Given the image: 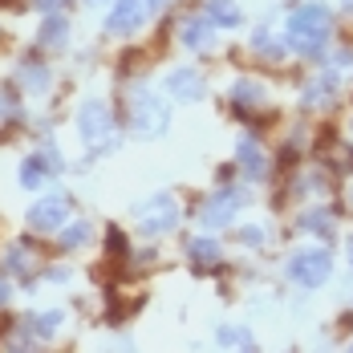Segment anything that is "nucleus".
<instances>
[{"instance_id": "obj_1", "label": "nucleus", "mask_w": 353, "mask_h": 353, "mask_svg": "<svg viewBox=\"0 0 353 353\" xmlns=\"http://www.w3.org/2000/svg\"><path fill=\"white\" fill-rule=\"evenodd\" d=\"M329 29H333V17H329L325 4H301L288 17V49H296L305 57H317L329 45Z\"/></svg>"}, {"instance_id": "obj_2", "label": "nucleus", "mask_w": 353, "mask_h": 353, "mask_svg": "<svg viewBox=\"0 0 353 353\" xmlns=\"http://www.w3.org/2000/svg\"><path fill=\"white\" fill-rule=\"evenodd\" d=\"M130 126L139 139H159L167 126H171V110L167 102H159L150 90H134V102H130Z\"/></svg>"}, {"instance_id": "obj_3", "label": "nucleus", "mask_w": 353, "mask_h": 353, "mask_svg": "<svg viewBox=\"0 0 353 353\" xmlns=\"http://www.w3.org/2000/svg\"><path fill=\"white\" fill-rule=\"evenodd\" d=\"M284 272H288V281H296L301 288H321L329 281V272H333V256L325 248H301V252L288 256Z\"/></svg>"}, {"instance_id": "obj_4", "label": "nucleus", "mask_w": 353, "mask_h": 353, "mask_svg": "<svg viewBox=\"0 0 353 353\" xmlns=\"http://www.w3.org/2000/svg\"><path fill=\"white\" fill-rule=\"evenodd\" d=\"M77 130H81V139L85 142H98L102 150L110 146V134H114V114L102 98H90V102H81L77 110Z\"/></svg>"}, {"instance_id": "obj_5", "label": "nucleus", "mask_w": 353, "mask_h": 353, "mask_svg": "<svg viewBox=\"0 0 353 353\" xmlns=\"http://www.w3.org/2000/svg\"><path fill=\"white\" fill-rule=\"evenodd\" d=\"M244 191L240 187H223V191H215L212 199L203 203V212H199V219H203V228L208 232H215V228H223V223H232V215L244 208Z\"/></svg>"}, {"instance_id": "obj_6", "label": "nucleus", "mask_w": 353, "mask_h": 353, "mask_svg": "<svg viewBox=\"0 0 353 353\" xmlns=\"http://www.w3.org/2000/svg\"><path fill=\"white\" fill-rule=\"evenodd\" d=\"M150 17V4L146 0H114L106 17V33L110 37H130L142 29V21Z\"/></svg>"}, {"instance_id": "obj_7", "label": "nucleus", "mask_w": 353, "mask_h": 353, "mask_svg": "<svg viewBox=\"0 0 353 353\" xmlns=\"http://www.w3.org/2000/svg\"><path fill=\"white\" fill-rule=\"evenodd\" d=\"M70 219V199L65 195H45L29 208V228L33 232H61Z\"/></svg>"}, {"instance_id": "obj_8", "label": "nucleus", "mask_w": 353, "mask_h": 353, "mask_svg": "<svg viewBox=\"0 0 353 353\" xmlns=\"http://www.w3.org/2000/svg\"><path fill=\"white\" fill-rule=\"evenodd\" d=\"M179 223V208L171 195H154L146 208H142V232L146 236H163V232H171Z\"/></svg>"}, {"instance_id": "obj_9", "label": "nucleus", "mask_w": 353, "mask_h": 353, "mask_svg": "<svg viewBox=\"0 0 353 353\" xmlns=\"http://www.w3.org/2000/svg\"><path fill=\"white\" fill-rule=\"evenodd\" d=\"M49 171H61V154L57 150H37L29 154L25 163H21V187H41V179L49 175Z\"/></svg>"}, {"instance_id": "obj_10", "label": "nucleus", "mask_w": 353, "mask_h": 353, "mask_svg": "<svg viewBox=\"0 0 353 353\" xmlns=\"http://www.w3.org/2000/svg\"><path fill=\"white\" fill-rule=\"evenodd\" d=\"M167 90L183 98V102H199L203 94H208V81H203V73L199 70H175L167 77Z\"/></svg>"}, {"instance_id": "obj_11", "label": "nucleus", "mask_w": 353, "mask_h": 353, "mask_svg": "<svg viewBox=\"0 0 353 353\" xmlns=\"http://www.w3.org/2000/svg\"><path fill=\"white\" fill-rule=\"evenodd\" d=\"M236 154H240V171H244L252 183H260V179L268 175V154L260 150V142L252 139H240V146H236Z\"/></svg>"}, {"instance_id": "obj_12", "label": "nucleus", "mask_w": 353, "mask_h": 353, "mask_svg": "<svg viewBox=\"0 0 353 353\" xmlns=\"http://www.w3.org/2000/svg\"><path fill=\"white\" fill-rule=\"evenodd\" d=\"M41 49H65L70 45V21L57 17V12H45V25H41Z\"/></svg>"}, {"instance_id": "obj_13", "label": "nucleus", "mask_w": 353, "mask_h": 353, "mask_svg": "<svg viewBox=\"0 0 353 353\" xmlns=\"http://www.w3.org/2000/svg\"><path fill=\"white\" fill-rule=\"evenodd\" d=\"M179 41L187 49H208L212 45V21H199V17H187L179 25Z\"/></svg>"}, {"instance_id": "obj_14", "label": "nucleus", "mask_w": 353, "mask_h": 353, "mask_svg": "<svg viewBox=\"0 0 353 353\" xmlns=\"http://www.w3.org/2000/svg\"><path fill=\"white\" fill-rule=\"evenodd\" d=\"M333 90H337V73H317V81H309V90H305V106H325L333 98Z\"/></svg>"}, {"instance_id": "obj_15", "label": "nucleus", "mask_w": 353, "mask_h": 353, "mask_svg": "<svg viewBox=\"0 0 353 353\" xmlns=\"http://www.w3.org/2000/svg\"><path fill=\"white\" fill-rule=\"evenodd\" d=\"M187 252H191V260H195L199 268H215V264H219V244L208 240V236H191V240H187Z\"/></svg>"}, {"instance_id": "obj_16", "label": "nucleus", "mask_w": 353, "mask_h": 353, "mask_svg": "<svg viewBox=\"0 0 353 353\" xmlns=\"http://www.w3.org/2000/svg\"><path fill=\"white\" fill-rule=\"evenodd\" d=\"M208 21L219 25V29H236V25H240V8H236V0H208Z\"/></svg>"}, {"instance_id": "obj_17", "label": "nucleus", "mask_w": 353, "mask_h": 353, "mask_svg": "<svg viewBox=\"0 0 353 353\" xmlns=\"http://www.w3.org/2000/svg\"><path fill=\"white\" fill-rule=\"evenodd\" d=\"M17 81H21L29 94H41V90L49 85V70H45L41 61H25V65H21V73H17Z\"/></svg>"}, {"instance_id": "obj_18", "label": "nucleus", "mask_w": 353, "mask_h": 353, "mask_svg": "<svg viewBox=\"0 0 353 353\" xmlns=\"http://www.w3.org/2000/svg\"><path fill=\"white\" fill-rule=\"evenodd\" d=\"M232 98H236L240 110H256L264 102V85H260V81H236V85H232Z\"/></svg>"}, {"instance_id": "obj_19", "label": "nucleus", "mask_w": 353, "mask_h": 353, "mask_svg": "<svg viewBox=\"0 0 353 353\" xmlns=\"http://www.w3.org/2000/svg\"><path fill=\"white\" fill-rule=\"evenodd\" d=\"M296 223H301V232H313V236H329L333 232V215L325 212V208H309Z\"/></svg>"}, {"instance_id": "obj_20", "label": "nucleus", "mask_w": 353, "mask_h": 353, "mask_svg": "<svg viewBox=\"0 0 353 353\" xmlns=\"http://www.w3.org/2000/svg\"><path fill=\"white\" fill-rule=\"evenodd\" d=\"M215 341H219V345H236V350H252V345H256V341H252V333L236 329V325L219 329V333H215Z\"/></svg>"}, {"instance_id": "obj_21", "label": "nucleus", "mask_w": 353, "mask_h": 353, "mask_svg": "<svg viewBox=\"0 0 353 353\" xmlns=\"http://www.w3.org/2000/svg\"><path fill=\"white\" fill-rule=\"evenodd\" d=\"M252 49H256V53H268V57H284L288 37H284V41H272V33H256L252 37Z\"/></svg>"}, {"instance_id": "obj_22", "label": "nucleus", "mask_w": 353, "mask_h": 353, "mask_svg": "<svg viewBox=\"0 0 353 353\" xmlns=\"http://www.w3.org/2000/svg\"><path fill=\"white\" fill-rule=\"evenodd\" d=\"M90 232H94L90 223H70V228L57 236V244H61V248H81L85 240H90Z\"/></svg>"}, {"instance_id": "obj_23", "label": "nucleus", "mask_w": 353, "mask_h": 353, "mask_svg": "<svg viewBox=\"0 0 353 353\" xmlns=\"http://www.w3.org/2000/svg\"><path fill=\"white\" fill-rule=\"evenodd\" d=\"M61 321H65L61 313H41V317H33V325H37V333H41V337H53Z\"/></svg>"}, {"instance_id": "obj_24", "label": "nucleus", "mask_w": 353, "mask_h": 353, "mask_svg": "<svg viewBox=\"0 0 353 353\" xmlns=\"http://www.w3.org/2000/svg\"><path fill=\"white\" fill-rule=\"evenodd\" d=\"M4 264H8V272H29V252H21V248H12V252L4 256Z\"/></svg>"}, {"instance_id": "obj_25", "label": "nucleus", "mask_w": 353, "mask_h": 353, "mask_svg": "<svg viewBox=\"0 0 353 353\" xmlns=\"http://www.w3.org/2000/svg\"><path fill=\"white\" fill-rule=\"evenodd\" d=\"M240 240L252 244V248H260V244H264V228H244V232H240Z\"/></svg>"}, {"instance_id": "obj_26", "label": "nucleus", "mask_w": 353, "mask_h": 353, "mask_svg": "<svg viewBox=\"0 0 353 353\" xmlns=\"http://www.w3.org/2000/svg\"><path fill=\"white\" fill-rule=\"evenodd\" d=\"M70 0H33V8H41V12H61Z\"/></svg>"}, {"instance_id": "obj_27", "label": "nucleus", "mask_w": 353, "mask_h": 353, "mask_svg": "<svg viewBox=\"0 0 353 353\" xmlns=\"http://www.w3.org/2000/svg\"><path fill=\"white\" fill-rule=\"evenodd\" d=\"M8 301V284H4V276H0V305Z\"/></svg>"}, {"instance_id": "obj_28", "label": "nucleus", "mask_w": 353, "mask_h": 353, "mask_svg": "<svg viewBox=\"0 0 353 353\" xmlns=\"http://www.w3.org/2000/svg\"><path fill=\"white\" fill-rule=\"evenodd\" d=\"M350 268H353V240H350Z\"/></svg>"}, {"instance_id": "obj_29", "label": "nucleus", "mask_w": 353, "mask_h": 353, "mask_svg": "<svg viewBox=\"0 0 353 353\" xmlns=\"http://www.w3.org/2000/svg\"><path fill=\"white\" fill-rule=\"evenodd\" d=\"M345 8H350V12H353V0H345Z\"/></svg>"}, {"instance_id": "obj_30", "label": "nucleus", "mask_w": 353, "mask_h": 353, "mask_svg": "<svg viewBox=\"0 0 353 353\" xmlns=\"http://www.w3.org/2000/svg\"><path fill=\"white\" fill-rule=\"evenodd\" d=\"M350 208H353V187H350Z\"/></svg>"}, {"instance_id": "obj_31", "label": "nucleus", "mask_w": 353, "mask_h": 353, "mask_svg": "<svg viewBox=\"0 0 353 353\" xmlns=\"http://www.w3.org/2000/svg\"><path fill=\"white\" fill-rule=\"evenodd\" d=\"M0 114H4V98H0Z\"/></svg>"}, {"instance_id": "obj_32", "label": "nucleus", "mask_w": 353, "mask_h": 353, "mask_svg": "<svg viewBox=\"0 0 353 353\" xmlns=\"http://www.w3.org/2000/svg\"><path fill=\"white\" fill-rule=\"evenodd\" d=\"M350 134H353V118H350Z\"/></svg>"}]
</instances>
